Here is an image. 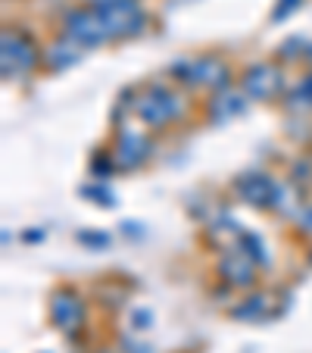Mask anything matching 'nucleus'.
<instances>
[{"instance_id": "nucleus-9", "label": "nucleus", "mask_w": 312, "mask_h": 353, "mask_svg": "<svg viewBox=\"0 0 312 353\" xmlns=\"http://www.w3.org/2000/svg\"><path fill=\"white\" fill-rule=\"evenodd\" d=\"M300 94H306V97L312 100V79H306V81H303V88H300Z\"/></svg>"}, {"instance_id": "nucleus-7", "label": "nucleus", "mask_w": 312, "mask_h": 353, "mask_svg": "<svg viewBox=\"0 0 312 353\" xmlns=\"http://www.w3.org/2000/svg\"><path fill=\"white\" fill-rule=\"evenodd\" d=\"M141 147H144V141L138 138V134H122V144H119V163L122 166H134V163L141 160V157H144V150H141Z\"/></svg>"}, {"instance_id": "nucleus-8", "label": "nucleus", "mask_w": 312, "mask_h": 353, "mask_svg": "<svg viewBox=\"0 0 312 353\" xmlns=\"http://www.w3.org/2000/svg\"><path fill=\"white\" fill-rule=\"evenodd\" d=\"M81 57V50H75L72 44H54L50 50H47V63L54 69H63V66H72L75 60Z\"/></svg>"}, {"instance_id": "nucleus-5", "label": "nucleus", "mask_w": 312, "mask_h": 353, "mask_svg": "<svg viewBox=\"0 0 312 353\" xmlns=\"http://www.w3.org/2000/svg\"><path fill=\"white\" fill-rule=\"evenodd\" d=\"M54 319L60 322V328H69V332H72V328L81 322V303L72 297V294H60V297L54 300Z\"/></svg>"}, {"instance_id": "nucleus-3", "label": "nucleus", "mask_w": 312, "mask_h": 353, "mask_svg": "<svg viewBox=\"0 0 312 353\" xmlns=\"http://www.w3.org/2000/svg\"><path fill=\"white\" fill-rule=\"evenodd\" d=\"M238 191L244 194L250 203H272V197H278V188H275L272 179H266V175H244V179L238 181Z\"/></svg>"}, {"instance_id": "nucleus-6", "label": "nucleus", "mask_w": 312, "mask_h": 353, "mask_svg": "<svg viewBox=\"0 0 312 353\" xmlns=\"http://www.w3.org/2000/svg\"><path fill=\"white\" fill-rule=\"evenodd\" d=\"M222 275H225L228 281H240V285H247V281H250V263L244 260V254H234L222 263Z\"/></svg>"}, {"instance_id": "nucleus-2", "label": "nucleus", "mask_w": 312, "mask_h": 353, "mask_svg": "<svg viewBox=\"0 0 312 353\" xmlns=\"http://www.w3.org/2000/svg\"><path fill=\"white\" fill-rule=\"evenodd\" d=\"M178 110H181L178 100H175L172 94H166V91H153V94H147V97L138 103L141 119L150 122V125H166L169 119H175V116H178Z\"/></svg>"}, {"instance_id": "nucleus-1", "label": "nucleus", "mask_w": 312, "mask_h": 353, "mask_svg": "<svg viewBox=\"0 0 312 353\" xmlns=\"http://www.w3.org/2000/svg\"><path fill=\"white\" fill-rule=\"evenodd\" d=\"M32 66H34V47L22 34H3V75L13 79V75L25 72Z\"/></svg>"}, {"instance_id": "nucleus-10", "label": "nucleus", "mask_w": 312, "mask_h": 353, "mask_svg": "<svg viewBox=\"0 0 312 353\" xmlns=\"http://www.w3.org/2000/svg\"><path fill=\"white\" fill-rule=\"evenodd\" d=\"M303 222H306V232H312V210L306 213V219H303Z\"/></svg>"}, {"instance_id": "nucleus-4", "label": "nucleus", "mask_w": 312, "mask_h": 353, "mask_svg": "<svg viewBox=\"0 0 312 353\" xmlns=\"http://www.w3.org/2000/svg\"><path fill=\"white\" fill-rule=\"evenodd\" d=\"M281 79L275 75V69L262 66V69H250V75H244V88L253 94V97H272L278 91Z\"/></svg>"}]
</instances>
